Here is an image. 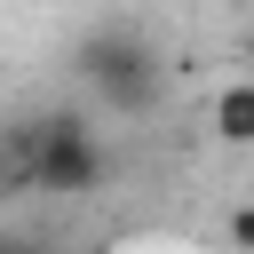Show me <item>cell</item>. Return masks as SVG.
<instances>
[{
    "instance_id": "obj_1",
    "label": "cell",
    "mask_w": 254,
    "mask_h": 254,
    "mask_svg": "<svg viewBox=\"0 0 254 254\" xmlns=\"http://www.w3.org/2000/svg\"><path fill=\"white\" fill-rule=\"evenodd\" d=\"M71 64H79V79L95 87V103H103V111L151 119V111L167 103V56H159L135 24H103V32H87Z\"/></svg>"
},
{
    "instance_id": "obj_2",
    "label": "cell",
    "mask_w": 254,
    "mask_h": 254,
    "mask_svg": "<svg viewBox=\"0 0 254 254\" xmlns=\"http://www.w3.org/2000/svg\"><path fill=\"white\" fill-rule=\"evenodd\" d=\"M16 143V135H8ZM16 167L40 183V190H56V198H87L95 183H103V143H95V127L79 119V111H48V119H32L24 127V143H16Z\"/></svg>"
},
{
    "instance_id": "obj_5",
    "label": "cell",
    "mask_w": 254,
    "mask_h": 254,
    "mask_svg": "<svg viewBox=\"0 0 254 254\" xmlns=\"http://www.w3.org/2000/svg\"><path fill=\"white\" fill-rule=\"evenodd\" d=\"M230 230H238V246H254V214H238V222H230Z\"/></svg>"
},
{
    "instance_id": "obj_3",
    "label": "cell",
    "mask_w": 254,
    "mask_h": 254,
    "mask_svg": "<svg viewBox=\"0 0 254 254\" xmlns=\"http://www.w3.org/2000/svg\"><path fill=\"white\" fill-rule=\"evenodd\" d=\"M206 119H214V135H222V143H238V151H246V143H254V79H230V87L206 103Z\"/></svg>"
},
{
    "instance_id": "obj_4",
    "label": "cell",
    "mask_w": 254,
    "mask_h": 254,
    "mask_svg": "<svg viewBox=\"0 0 254 254\" xmlns=\"http://www.w3.org/2000/svg\"><path fill=\"white\" fill-rule=\"evenodd\" d=\"M16 175V143H8V127H0V183Z\"/></svg>"
}]
</instances>
